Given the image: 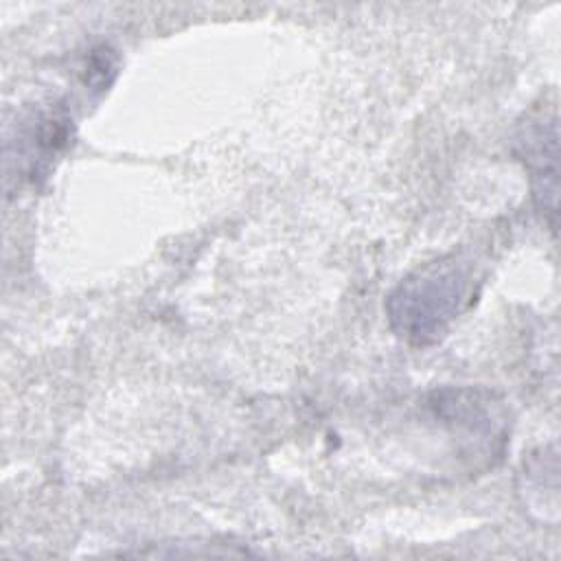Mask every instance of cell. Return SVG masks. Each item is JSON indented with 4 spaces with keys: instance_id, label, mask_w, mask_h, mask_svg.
<instances>
[{
    "instance_id": "obj_1",
    "label": "cell",
    "mask_w": 561,
    "mask_h": 561,
    "mask_svg": "<svg viewBox=\"0 0 561 561\" xmlns=\"http://www.w3.org/2000/svg\"><path fill=\"white\" fill-rule=\"evenodd\" d=\"M473 263L462 252L430 261L386 298L390 329L412 346L438 342L471 300Z\"/></svg>"
},
{
    "instance_id": "obj_2",
    "label": "cell",
    "mask_w": 561,
    "mask_h": 561,
    "mask_svg": "<svg viewBox=\"0 0 561 561\" xmlns=\"http://www.w3.org/2000/svg\"><path fill=\"white\" fill-rule=\"evenodd\" d=\"M557 112L533 114L522 125L517 145L519 156L530 171L533 195L548 226L557 228Z\"/></svg>"
}]
</instances>
